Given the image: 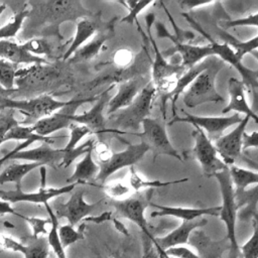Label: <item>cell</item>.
Returning a JSON list of instances; mask_svg holds the SVG:
<instances>
[{"mask_svg":"<svg viewBox=\"0 0 258 258\" xmlns=\"http://www.w3.org/2000/svg\"><path fill=\"white\" fill-rule=\"evenodd\" d=\"M47 213H48V217L50 219V230L49 232H47V244L48 246L51 248V250L54 252L56 258H67V254H66V250L59 240V236H58V222H57V217L54 215L52 209L48 206V204L44 205Z\"/></svg>","mask_w":258,"mask_h":258,"instance_id":"obj_32","label":"cell"},{"mask_svg":"<svg viewBox=\"0 0 258 258\" xmlns=\"http://www.w3.org/2000/svg\"><path fill=\"white\" fill-rule=\"evenodd\" d=\"M155 29L159 38H167L173 43V46L170 47L165 52V54H172L175 52L178 53L180 56V64L185 69H189L203 59L215 55L210 44L192 45L189 43L180 42L174 37L172 33L167 30V28L160 21H155Z\"/></svg>","mask_w":258,"mask_h":258,"instance_id":"obj_10","label":"cell"},{"mask_svg":"<svg viewBox=\"0 0 258 258\" xmlns=\"http://www.w3.org/2000/svg\"><path fill=\"white\" fill-rule=\"evenodd\" d=\"M0 253H2V250H1V249H0Z\"/></svg>","mask_w":258,"mask_h":258,"instance_id":"obj_60","label":"cell"},{"mask_svg":"<svg viewBox=\"0 0 258 258\" xmlns=\"http://www.w3.org/2000/svg\"><path fill=\"white\" fill-rule=\"evenodd\" d=\"M93 152H95L97 163L102 164L106 162L113 154L111 149L104 142H97L93 145Z\"/></svg>","mask_w":258,"mask_h":258,"instance_id":"obj_49","label":"cell"},{"mask_svg":"<svg viewBox=\"0 0 258 258\" xmlns=\"http://www.w3.org/2000/svg\"><path fill=\"white\" fill-rule=\"evenodd\" d=\"M113 87L114 85H112L106 91H104L101 94V96L97 99V103L89 111L81 115L76 114L73 118V123L84 125L88 127L91 132H94V133H102L107 131L105 129L106 120H105L104 110L106 105H108L110 101L109 93Z\"/></svg>","mask_w":258,"mask_h":258,"instance_id":"obj_19","label":"cell"},{"mask_svg":"<svg viewBox=\"0 0 258 258\" xmlns=\"http://www.w3.org/2000/svg\"><path fill=\"white\" fill-rule=\"evenodd\" d=\"M191 135L195 139L192 152L197 160L200 162L203 172L207 177H212L217 172L229 167L222 161V159L218 157V152L215 145L201 128L195 127Z\"/></svg>","mask_w":258,"mask_h":258,"instance_id":"obj_13","label":"cell"},{"mask_svg":"<svg viewBox=\"0 0 258 258\" xmlns=\"http://www.w3.org/2000/svg\"><path fill=\"white\" fill-rule=\"evenodd\" d=\"M48 244L44 238L36 239V242L31 245H26L23 252L24 258H47L48 257Z\"/></svg>","mask_w":258,"mask_h":258,"instance_id":"obj_39","label":"cell"},{"mask_svg":"<svg viewBox=\"0 0 258 258\" xmlns=\"http://www.w3.org/2000/svg\"><path fill=\"white\" fill-rule=\"evenodd\" d=\"M121 3L123 5H125L129 10L127 16L123 17L121 19V22H126V23L132 25L134 22H137L138 14L143 9H145L147 6H150L154 2L149 0V1H125V2H121Z\"/></svg>","mask_w":258,"mask_h":258,"instance_id":"obj_38","label":"cell"},{"mask_svg":"<svg viewBox=\"0 0 258 258\" xmlns=\"http://www.w3.org/2000/svg\"><path fill=\"white\" fill-rule=\"evenodd\" d=\"M253 218H256V219H258V213H256L255 215H254V217Z\"/></svg>","mask_w":258,"mask_h":258,"instance_id":"obj_59","label":"cell"},{"mask_svg":"<svg viewBox=\"0 0 258 258\" xmlns=\"http://www.w3.org/2000/svg\"><path fill=\"white\" fill-rule=\"evenodd\" d=\"M39 163L35 162H27V163H20V164H11L7 166L4 171L0 174V185L13 182L15 183L16 187H21V180L22 178L30 171L37 167H41ZM15 187V188H16Z\"/></svg>","mask_w":258,"mask_h":258,"instance_id":"obj_27","label":"cell"},{"mask_svg":"<svg viewBox=\"0 0 258 258\" xmlns=\"http://www.w3.org/2000/svg\"><path fill=\"white\" fill-rule=\"evenodd\" d=\"M228 93L230 97L229 104L222 110L223 114L230 113L232 111L243 113L245 116H249L256 124H258V115L248 105L245 97V86L242 81L237 78H230L228 80Z\"/></svg>","mask_w":258,"mask_h":258,"instance_id":"obj_21","label":"cell"},{"mask_svg":"<svg viewBox=\"0 0 258 258\" xmlns=\"http://www.w3.org/2000/svg\"><path fill=\"white\" fill-rule=\"evenodd\" d=\"M95 100H97V98L93 97L86 99L70 100L64 107L55 111V113H52L51 115L44 117L31 125L33 132L40 136L47 137L55 131L70 127L71 124H73V118L76 115V111L78 110V108L85 103L93 102Z\"/></svg>","mask_w":258,"mask_h":258,"instance_id":"obj_11","label":"cell"},{"mask_svg":"<svg viewBox=\"0 0 258 258\" xmlns=\"http://www.w3.org/2000/svg\"><path fill=\"white\" fill-rule=\"evenodd\" d=\"M70 128H71L70 139H69L68 144L62 148L63 151H70V150L76 148L77 144L81 141V139L83 137L92 133L88 127H86L84 125H80V124L73 123V124H71Z\"/></svg>","mask_w":258,"mask_h":258,"instance_id":"obj_42","label":"cell"},{"mask_svg":"<svg viewBox=\"0 0 258 258\" xmlns=\"http://www.w3.org/2000/svg\"><path fill=\"white\" fill-rule=\"evenodd\" d=\"M3 93H9V91H7V90L3 89V88L0 86V98H1V97H4V96H2V94H3Z\"/></svg>","mask_w":258,"mask_h":258,"instance_id":"obj_57","label":"cell"},{"mask_svg":"<svg viewBox=\"0 0 258 258\" xmlns=\"http://www.w3.org/2000/svg\"><path fill=\"white\" fill-rule=\"evenodd\" d=\"M235 50L237 56L242 60L247 53H251L254 50H258V35L252 37L246 41H238L234 38H229L226 41Z\"/></svg>","mask_w":258,"mask_h":258,"instance_id":"obj_37","label":"cell"},{"mask_svg":"<svg viewBox=\"0 0 258 258\" xmlns=\"http://www.w3.org/2000/svg\"><path fill=\"white\" fill-rule=\"evenodd\" d=\"M141 240H142V249H143L142 258H159L156 248L153 244V241L143 234L141 236Z\"/></svg>","mask_w":258,"mask_h":258,"instance_id":"obj_50","label":"cell"},{"mask_svg":"<svg viewBox=\"0 0 258 258\" xmlns=\"http://www.w3.org/2000/svg\"><path fill=\"white\" fill-rule=\"evenodd\" d=\"M188 178L184 177L178 180H171V181H160V180H149L143 176H141L134 167H131L130 169V176H129V185L133 189V191H139L143 188H153V187H161L166 186L170 184H176V183H182L187 181Z\"/></svg>","mask_w":258,"mask_h":258,"instance_id":"obj_30","label":"cell"},{"mask_svg":"<svg viewBox=\"0 0 258 258\" xmlns=\"http://www.w3.org/2000/svg\"><path fill=\"white\" fill-rule=\"evenodd\" d=\"M5 8H6V5H5V4H1V5H0V16H1L2 13L4 12Z\"/></svg>","mask_w":258,"mask_h":258,"instance_id":"obj_56","label":"cell"},{"mask_svg":"<svg viewBox=\"0 0 258 258\" xmlns=\"http://www.w3.org/2000/svg\"><path fill=\"white\" fill-rule=\"evenodd\" d=\"M150 206L154 207L156 210L151 212V218L157 217H173L180 219L182 221H192L205 216L219 217L220 206L210 207V208H182V207H170L161 206L154 203H150Z\"/></svg>","mask_w":258,"mask_h":258,"instance_id":"obj_20","label":"cell"},{"mask_svg":"<svg viewBox=\"0 0 258 258\" xmlns=\"http://www.w3.org/2000/svg\"><path fill=\"white\" fill-rule=\"evenodd\" d=\"M0 58L7 59L15 64L18 63H44L46 59L31 54L21 44L10 40H0Z\"/></svg>","mask_w":258,"mask_h":258,"instance_id":"obj_24","label":"cell"},{"mask_svg":"<svg viewBox=\"0 0 258 258\" xmlns=\"http://www.w3.org/2000/svg\"><path fill=\"white\" fill-rule=\"evenodd\" d=\"M164 253L168 258H200L197 252L185 247L184 245L170 247L166 249Z\"/></svg>","mask_w":258,"mask_h":258,"instance_id":"obj_46","label":"cell"},{"mask_svg":"<svg viewBox=\"0 0 258 258\" xmlns=\"http://www.w3.org/2000/svg\"><path fill=\"white\" fill-rule=\"evenodd\" d=\"M22 219L25 220L30 225L32 229V236L35 239L40 238V236L43 234H47L46 225L51 223L49 217L46 219H43V218H37V217H27L22 215Z\"/></svg>","mask_w":258,"mask_h":258,"instance_id":"obj_44","label":"cell"},{"mask_svg":"<svg viewBox=\"0 0 258 258\" xmlns=\"http://www.w3.org/2000/svg\"><path fill=\"white\" fill-rule=\"evenodd\" d=\"M216 55H212L209 56L205 59H203L202 61H200L199 63L195 64L194 67L186 69V71L176 80L173 88L170 90V92H168L167 94L161 96V113L163 115V118H165V104L167 103V101H170L172 104V114H174V107H175V102L177 101L179 95L181 93L184 92V90L195 81V79L201 74L203 73L205 70H207L215 60Z\"/></svg>","mask_w":258,"mask_h":258,"instance_id":"obj_18","label":"cell"},{"mask_svg":"<svg viewBox=\"0 0 258 258\" xmlns=\"http://www.w3.org/2000/svg\"><path fill=\"white\" fill-rule=\"evenodd\" d=\"M32 140L22 141L19 143L14 149L7 152L2 158H0V166L8 160H28L31 162L39 163L40 165H49L52 167H56L60 165L63 149H55L49 146L47 143H43V145L38 146L33 149L24 150L28 145L33 143Z\"/></svg>","mask_w":258,"mask_h":258,"instance_id":"obj_8","label":"cell"},{"mask_svg":"<svg viewBox=\"0 0 258 258\" xmlns=\"http://www.w3.org/2000/svg\"><path fill=\"white\" fill-rule=\"evenodd\" d=\"M110 218H111V212H106V213L102 214L101 216H98V217H88L85 220L86 221H90V222H94V223H102V222L110 220Z\"/></svg>","mask_w":258,"mask_h":258,"instance_id":"obj_55","label":"cell"},{"mask_svg":"<svg viewBox=\"0 0 258 258\" xmlns=\"http://www.w3.org/2000/svg\"><path fill=\"white\" fill-rule=\"evenodd\" d=\"M252 220V236L240 247V254H242V258H258V219L253 218Z\"/></svg>","mask_w":258,"mask_h":258,"instance_id":"obj_36","label":"cell"},{"mask_svg":"<svg viewBox=\"0 0 258 258\" xmlns=\"http://www.w3.org/2000/svg\"><path fill=\"white\" fill-rule=\"evenodd\" d=\"M140 83L138 80L126 81L120 84L117 94L110 99L108 103L107 113L112 115L120 110H123L130 106L139 94Z\"/></svg>","mask_w":258,"mask_h":258,"instance_id":"obj_23","label":"cell"},{"mask_svg":"<svg viewBox=\"0 0 258 258\" xmlns=\"http://www.w3.org/2000/svg\"><path fill=\"white\" fill-rule=\"evenodd\" d=\"M250 117L244 116L242 121L228 134L219 137L215 140V147L222 161L227 165H233L242 154L243 135L246 132V127L249 123Z\"/></svg>","mask_w":258,"mask_h":258,"instance_id":"obj_16","label":"cell"},{"mask_svg":"<svg viewBox=\"0 0 258 258\" xmlns=\"http://www.w3.org/2000/svg\"><path fill=\"white\" fill-rule=\"evenodd\" d=\"M152 192L153 189L149 188L146 189L144 194H134L125 200L113 201L112 206L120 216L133 222L140 229L141 233L150 238L154 244V236L151 234L147 220L144 216L146 208L150 206Z\"/></svg>","mask_w":258,"mask_h":258,"instance_id":"obj_7","label":"cell"},{"mask_svg":"<svg viewBox=\"0 0 258 258\" xmlns=\"http://www.w3.org/2000/svg\"><path fill=\"white\" fill-rule=\"evenodd\" d=\"M240 159L243 160L247 165H249L253 169H256L257 172H258V159L252 158V157L248 156L246 153H242L241 156H240Z\"/></svg>","mask_w":258,"mask_h":258,"instance_id":"obj_54","label":"cell"},{"mask_svg":"<svg viewBox=\"0 0 258 258\" xmlns=\"http://www.w3.org/2000/svg\"><path fill=\"white\" fill-rule=\"evenodd\" d=\"M84 194L85 191L83 189H79L72 195L67 203H54L52 210L54 215L57 218H66L69 224L73 227L85 220L86 217H89V215L96 210L104 199H101L96 203L89 204L85 201Z\"/></svg>","mask_w":258,"mask_h":258,"instance_id":"obj_15","label":"cell"},{"mask_svg":"<svg viewBox=\"0 0 258 258\" xmlns=\"http://www.w3.org/2000/svg\"><path fill=\"white\" fill-rule=\"evenodd\" d=\"M250 54H252V55L258 60V50H254V51H252Z\"/></svg>","mask_w":258,"mask_h":258,"instance_id":"obj_58","label":"cell"},{"mask_svg":"<svg viewBox=\"0 0 258 258\" xmlns=\"http://www.w3.org/2000/svg\"><path fill=\"white\" fill-rule=\"evenodd\" d=\"M108 38H109L108 31H105L102 33L100 32L98 35H96L94 37L93 40H91V42L80 47L73 54L71 61H80V60H87V59L93 58L94 56H96L98 54L101 47L103 46V44L105 43V41Z\"/></svg>","mask_w":258,"mask_h":258,"instance_id":"obj_29","label":"cell"},{"mask_svg":"<svg viewBox=\"0 0 258 258\" xmlns=\"http://www.w3.org/2000/svg\"><path fill=\"white\" fill-rule=\"evenodd\" d=\"M211 3H213V2L212 1H196V0H183V1L178 2L180 7L187 9V10H190V9L203 6V5H208Z\"/></svg>","mask_w":258,"mask_h":258,"instance_id":"obj_52","label":"cell"},{"mask_svg":"<svg viewBox=\"0 0 258 258\" xmlns=\"http://www.w3.org/2000/svg\"><path fill=\"white\" fill-rule=\"evenodd\" d=\"M105 189L107 195L115 199V201L125 200L131 197V192H133V189L130 185H127L126 183L121 181H115L111 184H108L107 186H105Z\"/></svg>","mask_w":258,"mask_h":258,"instance_id":"obj_41","label":"cell"},{"mask_svg":"<svg viewBox=\"0 0 258 258\" xmlns=\"http://www.w3.org/2000/svg\"><path fill=\"white\" fill-rule=\"evenodd\" d=\"M69 101H58L51 96L44 95L29 100H11L5 97L0 98V109H11L22 112L25 116L21 125L30 126L38 120L51 115L53 112L64 107Z\"/></svg>","mask_w":258,"mask_h":258,"instance_id":"obj_5","label":"cell"},{"mask_svg":"<svg viewBox=\"0 0 258 258\" xmlns=\"http://www.w3.org/2000/svg\"><path fill=\"white\" fill-rule=\"evenodd\" d=\"M20 124L14 116L13 113H6L0 114V145L4 142V137L6 133L14 126Z\"/></svg>","mask_w":258,"mask_h":258,"instance_id":"obj_48","label":"cell"},{"mask_svg":"<svg viewBox=\"0 0 258 258\" xmlns=\"http://www.w3.org/2000/svg\"><path fill=\"white\" fill-rule=\"evenodd\" d=\"M161 5H162V7H163V10H164V12H165V14L167 15V17H168V19H169V21H170V23H171V25H172V27H173V29H174V37L177 39V40H179L180 42H184L185 40H191V39H194L195 38V33H192V32H190V31H188V30H184V29H182V28H180L177 24H176V22L174 21V19L172 18V16H171V14H170V12L168 11V9L163 5V3L161 2Z\"/></svg>","mask_w":258,"mask_h":258,"instance_id":"obj_47","label":"cell"},{"mask_svg":"<svg viewBox=\"0 0 258 258\" xmlns=\"http://www.w3.org/2000/svg\"><path fill=\"white\" fill-rule=\"evenodd\" d=\"M243 150L248 148H258V132L254 131L250 134L244 133L243 135V143H242Z\"/></svg>","mask_w":258,"mask_h":258,"instance_id":"obj_51","label":"cell"},{"mask_svg":"<svg viewBox=\"0 0 258 258\" xmlns=\"http://www.w3.org/2000/svg\"><path fill=\"white\" fill-rule=\"evenodd\" d=\"M17 75V64L4 59L0 58V86L12 92L14 89L15 78Z\"/></svg>","mask_w":258,"mask_h":258,"instance_id":"obj_33","label":"cell"},{"mask_svg":"<svg viewBox=\"0 0 258 258\" xmlns=\"http://www.w3.org/2000/svg\"><path fill=\"white\" fill-rule=\"evenodd\" d=\"M100 167L93 158V148L90 149L84 156V158L76 165L74 173L68 178L69 183L86 182L92 178H96Z\"/></svg>","mask_w":258,"mask_h":258,"instance_id":"obj_25","label":"cell"},{"mask_svg":"<svg viewBox=\"0 0 258 258\" xmlns=\"http://www.w3.org/2000/svg\"><path fill=\"white\" fill-rule=\"evenodd\" d=\"M147 151H149V147L142 141L137 144L128 143L126 149L116 153L113 152L112 156L106 162L99 164L100 170L96 176V180L105 182L109 176L121 168L134 165L146 154Z\"/></svg>","mask_w":258,"mask_h":258,"instance_id":"obj_14","label":"cell"},{"mask_svg":"<svg viewBox=\"0 0 258 258\" xmlns=\"http://www.w3.org/2000/svg\"><path fill=\"white\" fill-rule=\"evenodd\" d=\"M184 117L180 116H174L168 122V125H172L174 123H188L191 124L194 127L201 128L210 138V140H217L219 137H221L222 133L229 127L233 125L239 124L243 117L240 116V114L235 113L228 117H210V116H197V115H190L186 112Z\"/></svg>","mask_w":258,"mask_h":258,"instance_id":"obj_12","label":"cell"},{"mask_svg":"<svg viewBox=\"0 0 258 258\" xmlns=\"http://www.w3.org/2000/svg\"><path fill=\"white\" fill-rule=\"evenodd\" d=\"M147 25V34L149 41L154 50V60L152 63V83L156 89V92L160 94V97L170 92L173 88L176 80L186 71L180 63H170L165 59L163 53L159 50V47L154 40L151 33L152 22L155 20L154 14L149 13L145 17Z\"/></svg>","mask_w":258,"mask_h":258,"instance_id":"obj_4","label":"cell"},{"mask_svg":"<svg viewBox=\"0 0 258 258\" xmlns=\"http://www.w3.org/2000/svg\"><path fill=\"white\" fill-rule=\"evenodd\" d=\"M29 15L28 9H23L18 13L14 14L10 21L0 27V40L14 37L20 30L23 21Z\"/></svg>","mask_w":258,"mask_h":258,"instance_id":"obj_34","label":"cell"},{"mask_svg":"<svg viewBox=\"0 0 258 258\" xmlns=\"http://www.w3.org/2000/svg\"><path fill=\"white\" fill-rule=\"evenodd\" d=\"M229 172L233 185L235 186V190H244L247 189L249 185L258 184L257 171L239 167L233 164L229 166Z\"/></svg>","mask_w":258,"mask_h":258,"instance_id":"obj_28","label":"cell"},{"mask_svg":"<svg viewBox=\"0 0 258 258\" xmlns=\"http://www.w3.org/2000/svg\"><path fill=\"white\" fill-rule=\"evenodd\" d=\"M77 183H70L61 187H40L35 192H23L21 187H16L14 190H0V199L8 203L27 202L33 204H48V201L58 196L71 192Z\"/></svg>","mask_w":258,"mask_h":258,"instance_id":"obj_17","label":"cell"},{"mask_svg":"<svg viewBox=\"0 0 258 258\" xmlns=\"http://www.w3.org/2000/svg\"><path fill=\"white\" fill-rule=\"evenodd\" d=\"M222 26L225 29L240 27V26H256L258 27V12L250 14L246 17H241L238 19H231L223 21Z\"/></svg>","mask_w":258,"mask_h":258,"instance_id":"obj_45","label":"cell"},{"mask_svg":"<svg viewBox=\"0 0 258 258\" xmlns=\"http://www.w3.org/2000/svg\"><path fill=\"white\" fill-rule=\"evenodd\" d=\"M182 15L196 30L204 34V36L209 40L210 42L209 44L211 45L214 51V54L219 58H221L224 62L230 63L232 67H234L238 71V73L241 76L242 83L253 95V107H255V109H258V70H252L244 66L242 63V60L237 56L233 47H231L227 42L220 43L214 40L212 36L206 33L198 25V23L195 20H192L186 13H182Z\"/></svg>","mask_w":258,"mask_h":258,"instance_id":"obj_3","label":"cell"},{"mask_svg":"<svg viewBox=\"0 0 258 258\" xmlns=\"http://www.w3.org/2000/svg\"><path fill=\"white\" fill-rule=\"evenodd\" d=\"M21 45L25 50H27L28 52L36 56H39L40 54H48L50 52L48 42L41 38L29 39L28 41H26Z\"/></svg>","mask_w":258,"mask_h":258,"instance_id":"obj_43","label":"cell"},{"mask_svg":"<svg viewBox=\"0 0 258 258\" xmlns=\"http://www.w3.org/2000/svg\"><path fill=\"white\" fill-rule=\"evenodd\" d=\"M142 132L132 133L141 138V141L146 143L149 150L153 152L154 158L158 155H168L178 160H182L178 151L171 144L166 130L159 119L147 117L142 122Z\"/></svg>","mask_w":258,"mask_h":258,"instance_id":"obj_9","label":"cell"},{"mask_svg":"<svg viewBox=\"0 0 258 258\" xmlns=\"http://www.w3.org/2000/svg\"><path fill=\"white\" fill-rule=\"evenodd\" d=\"M189 242L197 249L200 258H221L225 251L230 249L226 237L221 240H213L202 231L194 232Z\"/></svg>","mask_w":258,"mask_h":258,"instance_id":"obj_22","label":"cell"},{"mask_svg":"<svg viewBox=\"0 0 258 258\" xmlns=\"http://www.w3.org/2000/svg\"><path fill=\"white\" fill-rule=\"evenodd\" d=\"M225 67V62L216 56L214 62L203 73H201L195 81L183 92V104L187 108H196L206 103L223 102L224 98L216 89V80Z\"/></svg>","mask_w":258,"mask_h":258,"instance_id":"obj_2","label":"cell"},{"mask_svg":"<svg viewBox=\"0 0 258 258\" xmlns=\"http://www.w3.org/2000/svg\"><path fill=\"white\" fill-rule=\"evenodd\" d=\"M5 214H13V215H16L20 218H22V215L16 213L10 206V203L6 202V201H3L0 199V215H5Z\"/></svg>","mask_w":258,"mask_h":258,"instance_id":"obj_53","label":"cell"},{"mask_svg":"<svg viewBox=\"0 0 258 258\" xmlns=\"http://www.w3.org/2000/svg\"><path fill=\"white\" fill-rule=\"evenodd\" d=\"M94 143L95 142H94L93 139H89L88 141H86L82 145H79V146H77L76 148H74L70 151H63V156H62L60 166L69 167L79 156H81L83 154H86L90 149H92Z\"/></svg>","mask_w":258,"mask_h":258,"instance_id":"obj_40","label":"cell"},{"mask_svg":"<svg viewBox=\"0 0 258 258\" xmlns=\"http://www.w3.org/2000/svg\"><path fill=\"white\" fill-rule=\"evenodd\" d=\"M216 177L222 197V206H220L219 217L226 227V238L228 239L230 249L229 258H239L240 247L236 236V221H237V208L235 201V188L230 176L229 167L217 172Z\"/></svg>","mask_w":258,"mask_h":258,"instance_id":"obj_1","label":"cell"},{"mask_svg":"<svg viewBox=\"0 0 258 258\" xmlns=\"http://www.w3.org/2000/svg\"><path fill=\"white\" fill-rule=\"evenodd\" d=\"M7 140H22V141H27V140H32V141H41L43 143L51 144L53 143V139L51 137H44L40 136L36 133L33 132L32 126H24L21 124H18L14 127H12L5 135L4 137V142Z\"/></svg>","mask_w":258,"mask_h":258,"instance_id":"obj_31","label":"cell"},{"mask_svg":"<svg viewBox=\"0 0 258 258\" xmlns=\"http://www.w3.org/2000/svg\"><path fill=\"white\" fill-rule=\"evenodd\" d=\"M156 94L152 82L144 86L130 106L112 114L111 118L114 119L115 125L120 129L138 130L147 118Z\"/></svg>","mask_w":258,"mask_h":258,"instance_id":"obj_6","label":"cell"},{"mask_svg":"<svg viewBox=\"0 0 258 258\" xmlns=\"http://www.w3.org/2000/svg\"><path fill=\"white\" fill-rule=\"evenodd\" d=\"M84 229H85V225L80 226L77 230L70 224L58 227V236H59V240H60L63 248L66 249L70 245H72L80 240H83L85 237Z\"/></svg>","mask_w":258,"mask_h":258,"instance_id":"obj_35","label":"cell"},{"mask_svg":"<svg viewBox=\"0 0 258 258\" xmlns=\"http://www.w3.org/2000/svg\"><path fill=\"white\" fill-rule=\"evenodd\" d=\"M97 24L89 20L87 18L81 19L77 23V29H76V34L73 38V41L70 45V47L67 49V51L63 54V59H68L73 56V54L80 48L82 45L96 32L97 30Z\"/></svg>","mask_w":258,"mask_h":258,"instance_id":"obj_26","label":"cell"}]
</instances>
